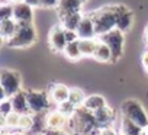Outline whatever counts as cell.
Instances as JSON below:
<instances>
[{
	"mask_svg": "<svg viewBox=\"0 0 148 135\" xmlns=\"http://www.w3.org/2000/svg\"><path fill=\"white\" fill-rule=\"evenodd\" d=\"M70 119L73 122V128L79 135H99L102 131L95 113L84 106H79Z\"/></svg>",
	"mask_w": 148,
	"mask_h": 135,
	"instance_id": "obj_1",
	"label": "cell"
},
{
	"mask_svg": "<svg viewBox=\"0 0 148 135\" xmlns=\"http://www.w3.org/2000/svg\"><path fill=\"white\" fill-rule=\"evenodd\" d=\"M90 16L93 18L97 36H100V35H103V34L116 28V9H115V6L102 8L100 10L90 13Z\"/></svg>",
	"mask_w": 148,
	"mask_h": 135,
	"instance_id": "obj_2",
	"label": "cell"
},
{
	"mask_svg": "<svg viewBox=\"0 0 148 135\" xmlns=\"http://www.w3.org/2000/svg\"><path fill=\"white\" fill-rule=\"evenodd\" d=\"M0 83H2V100L22 90V77L16 70L3 69L0 73Z\"/></svg>",
	"mask_w": 148,
	"mask_h": 135,
	"instance_id": "obj_3",
	"label": "cell"
},
{
	"mask_svg": "<svg viewBox=\"0 0 148 135\" xmlns=\"http://www.w3.org/2000/svg\"><path fill=\"white\" fill-rule=\"evenodd\" d=\"M35 41H36V32H35L34 25L18 22V29L15 35L6 42L12 48H26V47H31Z\"/></svg>",
	"mask_w": 148,
	"mask_h": 135,
	"instance_id": "obj_4",
	"label": "cell"
},
{
	"mask_svg": "<svg viewBox=\"0 0 148 135\" xmlns=\"http://www.w3.org/2000/svg\"><path fill=\"white\" fill-rule=\"evenodd\" d=\"M121 112H122V116L129 118L131 121L138 123L141 128H144V129L148 128V116H147V112L139 102H136L134 99L123 100L121 105Z\"/></svg>",
	"mask_w": 148,
	"mask_h": 135,
	"instance_id": "obj_5",
	"label": "cell"
},
{
	"mask_svg": "<svg viewBox=\"0 0 148 135\" xmlns=\"http://www.w3.org/2000/svg\"><path fill=\"white\" fill-rule=\"evenodd\" d=\"M97 38L109 45V48L112 49V62H116L123 54V41H125L123 32L121 29L115 28V29L97 36Z\"/></svg>",
	"mask_w": 148,
	"mask_h": 135,
	"instance_id": "obj_6",
	"label": "cell"
},
{
	"mask_svg": "<svg viewBox=\"0 0 148 135\" xmlns=\"http://www.w3.org/2000/svg\"><path fill=\"white\" fill-rule=\"evenodd\" d=\"M28 105L31 109V113H41L47 112L49 108V93L39 92V90H28Z\"/></svg>",
	"mask_w": 148,
	"mask_h": 135,
	"instance_id": "obj_7",
	"label": "cell"
},
{
	"mask_svg": "<svg viewBox=\"0 0 148 135\" xmlns=\"http://www.w3.org/2000/svg\"><path fill=\"white\" fill-rule=\"evenodd\" d=\"M67 38H65V28L62 25H55L49 32V45L52 51L55 52H64L67 47Z\"/></svg>",
	"mask_w": 148,
	"mask_h": 135,
	"instance_id": "obj_8",
	"label": "cell"
},
{
	"mask_svg": "<svg viewBox=\"0 0 148 135\" xmlns=\"http://www.w3.org/2000/svg\"><path fill=\"white\" fill-rule=\"evenodd\" d=\"M116 9V28L122 32H126L131 29L134 23V13L131 9H128L123 5H115Z\"/></svg>",
	"mask_w": 148,
	"mask_h": 135,
	"instance_id": "obj_9",
	"label": "cell"
},
{
	"mask_svg": "<svg viewBox=\"0 0 148 135\" xmlns=\"http://www.w3.org/2000/svg\"><path fill=\"white\" fill-rule=\"evenodd\" d=\"M13 19L19 23H32L34 19L32 6L25 2L13 5Z\"/></svg>",
	"mask_w": 148,
	"mask_h": 135,
	"instance_id": "obj_10",
	"label": "cell"
},
{
	"mask_svg": "<svg viewBox=\"0 0 148 135\" xmlns=\"http://www.w3.org/2000/svg\"><path fill=\"white\" fill-rule=\"evenodd\" d=\"M77 34L80 39H86V38H96V28H95V22L93 18L90 15L83 16L79 28H77Z\"/></svg>",
	"mask_w": 148,
	"mask_h": 135,
	"instance_id": "obj_11",
	"label": "cell"
},
{
	"mask_svg": "<svg viewBox=\"0 0 148 135\" xmlns=\"http://www.w3.org/2000/svg\"><path fill=\"white\" fill-rule=\"evenodd\" d=\"M83 6V0H60V3L57 6L58 16L62 19L64 16L74 13V12H80Z\"/></svg>",
	"mask_w": 148,
	"mask_h": 135,
	"instance_id": "obj_12",
	"label": "cell"
},
{
	"mask_svg": "<svg viewBox=\"0 0 148 135\" xmlns=\"http://www.w3.org/2000/svg\"><path fill=\"white\" fill-rule=\"evenodd\" d=\"M49 97L54 103L60 105L65 100H68V96H70V89L65 86V84H61V83H55L49 87Z\"/></svg>",
	"mask_w": 148,
	"mask_h": 135,
	"instance_id": "obj_13",
	"label": "cell"
},
{
	"mask_svg": "<svg viewBox=\"0 0 148 135\" xmlns=\"http://www.w3.org/2000/svg\"><path fill=\"white\" fill-rule=\"evenodd\" d=\"M10 100H12V105H13V110L19 112L21 115L22 113H31V109H29V105H28L26 92L21 90V92L15 93L13 96H10Z\"/></svg>",
	"mask_w": 148,
	"mask_h": 135,
	"instance_id": "obj_14",
	"label": "cell"
},
{
	"mask_svg": "<svg viewBox=\"0 0 148 135\" xmlns=\"http://www.w3.org/2000/svg\"><path fill=\"white\" fill-rule=\"evenodd\" d=\"M65 121H67V116L60 110H52V112H48V116H47V126L49 129H62L64 125H65Z\"/></svg>",
	"mask_w": 148,
	"mask_h": 135,
	"instance_id": "obj_15",
	"label": "cell"
},
{
	"mask_svg": "<svg viewBox=\"0 0 148 135\" xmlns=\"http://www.w3.org/2000/svg\"><path fill=\"white\" fill-rule=\"evenodd\" d=\"M93 58L97 60V61H100V62H112V49L109 48V45L106 42H103V41L99 39Z\"/></svg>",
	"mask_w": 148,
	"mask_h": 135,
	"instance_id": "obj_16",
	"label": "cell"
},
{
	"mask_svg": "<svg viewBox=\"0 0 148 135\" xmlns=\"http://www.w3.org/2000/svg\"><path fill=\"white\" fill-rule=\"evenodd\" d=\"M47 112H41V113H34V125L31 128V135H38V134H44L47 131Z\"/></svg>",
	"mask_w": 148,
	"mask_h": 135,
	"instance_id": "obj_17",
	"label": "cell"
},
{
	"mask_svg": "<svg viewBox=\"0 0 148 135\" xmlns=\"http://www.w3.org/2000/svg\"><path fill=\"white\" fill-rule=\"evenodd\" d=\"M121 132L125 135H142L144 128H141L138 123H135L134 121H131L126 116H122L121 121Z\"/></svg>",
	"mask_w": 148,
	"mask_h": 135,
	"instance_id": "obj_18",
	"label": "cell"
},
{
	"mask_svg": "<svg viewBox=\"0 0 148 135\" xmlns=\"http://www.w3.org/2000/svg\"><path fill=\"white\" fill-rule=\"evenodd\" d=\"M18 29V22L12 18V19H5V21H0V34H2V38L5 41H9L15 32Z\"/></svg>",
	"mask_w": 148,
	"mask_h": 135,
	"instance_id": "obj_19",
	"label": "cell"
},
{
	"mask_svg": "<svg viewBox=\"0 0 148 135\" xmlns=\"http://www.w3.org/2000/svg\"><path fill=\"white\" fill-rule=\"evenodd\" d=\"M99 38H86V39H79L80 44V51L83 57H93L96 47H97Z\"/></svg>",
	"mask_w": 148,
	"mask_h": 135,
	"instance_id": "obj_20",
	"label": "cell"
},
{
	"mask_svg": "<svg viewBox=\"0 0 148 135\" xmlns=\"http://www.w3.org/2000/svg\"><path fill=\"white\" fill-rule=\"evenodd\" d=\"M83 19V15L80 12H74V13H70L67 16H64L61 19V25L65 28V29H71V31H77L80 22Z\"/></svg>",
	"mask_w": 148,
	"mask_h": 135,
	"instance_id": "obj_21",
	"label": "cell"
},
{
	"mask_svg": "<svg viewBox=\"0 0 148 135\" xmlns=\"http://www.w3.org/2000/svg\"><path fill=\"white\" fill-rule=\"evenodd\" d=\"M93 113H95V116H96V119H97V122L100 123L102 128L108 126V123H110L112 119H113V110L108 105L100 108V109H97V110H95Z\"/></svg>",
	"mask_w": 148,
	"mask_h": 135,
	"instance_id": "obj_22",
	"label": "cell"
},
{
	"mask_svg": "<svg viewBox=\"0 0 148 135\" xmlns=\"http://www.w3.org/2000/svg\"><path fill=\"white\" fill-rule=\"evenodd\" d=\"M83 106H84L86 109L95 112V110H97V109L106 106V100H105V97L100 96V95H92V96H87V97H86Z\"/></svg>",
	"mask_w": 148,
	"mask_h": 135,
	"instance_id": "obj_23",
	"label": "cell"
},
{
	"mask_svg": "<svg viewBox=\"0 0 148 135\" xmlns=\"http://www.w3.org/2000/svg\"><path fill=\"white\" fill-rule=\"evenodd\" d=\"M64 55H65L68 60H73V61H77L80 57H83V55H82V51H80L79 39L67 44V47H65V49H64Z\"/></svg>",
	"mask_w": 148,
	"mask_h": 135,
	"instance_id": "obj_24",
	"label": "cell"
},
{
	"mask_svg": "<svg viewBox=\"0 0 148 135\" xmlns=\"http://www.w3.org/2000/svg\"><path fill=\"white\" fill-rule=\"evenodd\" d=\"M68 100L76 105L77 108L79 106H83L84 100H86V96H84V92L82 89H71L70 90V96H68Z\"/></svg>",
	"mask_w": 148,
	"mask_h": 135,
	"instance_id": "obj_25",
	"label": "cell"
},
{
	"mask_svg": "<svg viewBox=\"0 0 148 135\" xmlns=\"http://www.w3.org/2000/svg\"><path fill=\"white\" fill-rule=\"evenodd\" d=\"M32 125H34V113H22L18 129H21L23 132L25 131H31Z\"/></svg>",
	"mask_w": 148,
	"mask_h": 135,
	"instance_id": "obj_26",
	"label": "cell"
},
{
	"mask_svg": "<svg viewBox=\"0 0 148 135\" xmlns=\"http://www.w3.org/2000/svg\"><path fill=\"white\" fill-rule=\"evenodd\" d=\"M19 121H21V113L16 112V110L10 112L6 118H3V123H5L8 128H10V129L18 128V126H19Z\"/></svg>",
	"mask_w": 148,
	"mask_h": 135,
	"instance_id": "obj_27",
	"label": "cell"
},
{
	"mask_svg": "<svg viewBox=\"0 0 148 135\" xmlns=\"http://www.w3.org/2000/svg\"><path fill=\"white\" fill-rule=\"evenodd\" d=\"M58 109H60L67 118H71V116L74 115V112H76L77 106H76V105H73L70 100H65V102H62V103L58 105Z\"/></svg>",
	"mask_w": 148,
	"mask_h": 135,
	"instance_id": "obj_28",
	"label": "cell"
},
{
	"mask_svg": "<svg viewBox=\"0 0 148 135\" xmlns=\"http://www.w3.org/2000/svg\"><path fill=\"white\" fill-rule=\"evenodd\" d=\"M12 18H13V5L3 3L2 8H0V21L12 19Z\"/></svg>",
	"mask_w": 148,
	"mask_h": 135,
	"instance_id": "obj_29",
	"label": "cell"
},
{
	"mask_svg": "<svg viewBox=\"0 0 148 135\" xmlns=\"http://www.w3.org/2000/svg\"><path fill=\"white\" fill-rule=\"evenodd\" d=\"M10 112H13V105H12L10 97L3 99L2 103H0V113H2V118H6Z\"/></svg>",
	"mask_w": 148,
	"mask_h": 135,
	"instance_id": "obj_30",
	"label": "cell"
},
{
	"mask_svg": "<svg viewBox=\"0 0 148 135\" xmlns=\"http://www.w3.org/2000/svg\"><path fill=\"white\" fill-rule=\"evenodd\" d=\"M65 38H67V42H73V41L80 39L77 31H71V29H65Z\"/></svg>",
	"mask_w": 148,
	"mask_h": 135,
	"instance_id": "obj_31",
	"label": "cell"
},
{
	"mask_svg": "<svg viewBox=\"0 0 148 135\" xmlns=\"http://www.w3.org/2000/svg\"><path fill=\"white\" fill-rule=\"evenodd\" d=\"M60 3V0H39L41 8H57Z\"/></svg>",
	"mask_w": 148,
	"mask_h": 135,
	"instance_id": "obj_32",
	"label": "cell"
},
{
	"mask_svg": "<svg viewBox=\"0 0 148 135\" xmlns=\"http://www.w3.org/2000/svg\"><path fill=\"white\" fill-rule=\"evenodd\" d=\"M44 135H68V134L62 132L61 129H49V128H47V131L44 132Z\"/></svg>",
	"mask_w": 148,
	"mask_h": 135,
	"instance_id": "obj_33",
	"label": "cell"
},
{
	"mask_svg": "<svg viewBox=\"0 0 148 135\" xmlns=\"http://www.w3.org/2000/svg\"><path fill=\"white\" fill-rule=\"evenodd\" d=\"M142 65H144V70L148 73V49L142 54Z\"/></svg>",
	"mask_w": 148,
	"mask_h": 135,
	"instance_id": "obj_34",
	"label": "cell"
},
{
	"mask_svg": "<svg viewBox=\"0 0 148 135\" xmlns=\"http://www.w3.org/2000/svg\"><path fill=\"white\" fill-rule=\"evenodd\" d=\"M99 135H116V132H115L112 128L105 126V128H102V131H100V134H99Z\"/></svg>",
	"mask_w": 148,
	"mask_h": 135,
	"instance_id": "obj_35",
	"label": "cell"
},
{
	"mask_svg": "<svg viewBox=\"0 0 148 135\" xmlns=\"http://www.w3.org/2000/svg\"><path fill=\"white\" fill-rule=\"evenodd\" d=\"M25 3H28L32 8H35V6H39V0H25Z\"/></svg>",
	"mask_w": 148,
	"mask_h": 135,
	"instance_id": "obj_36",
	"label": "cell"
},
{
	"mask_svg": "<svg viewBox=\"0 0 148 135\" xmlns=\"http://www.w3.org/2000/svg\"><path fill=\"white\" fill-rule=\"evenodd\" d=\"M10 3H13V5H16V3H22V2H25V0H9Z\"/></svg>",
	"mask_w": 148,
	"mask_h": 135,
	"instance_id": "obj_37",
	"label": "cell"
},
{
	"mask_svg": "<svg viewBox=\"0 0 148 135\" xmlns=\"http://www.w3.org/2000/svg\"><path fill=\"white\" fill-rule=\"evenodd\" d=\"M145 38L148 39V25H147V28H145Z\"/></svg>",
	"mask_w": 148,
	"mask_h": 135,
	"instance_id": "obj_38",
	"label": "cell"
},
{
	"mask_svg": "<svg viewBox=\"0 0 148 135\" xmlns=\"http://www.w3.org/2000/svg\"><path fill=\"white\" fill-rule=\"evenodd\" d=\"M10 135H25V134H22V132H13V134H10Z\"/></svg>",
	"mask_w": 148,
	"mask_h": 135,
	"instance_id": "obj_39",
	"label": "cell"
},
{
	"mask_svg": "<svg viewBox=\"0 0 148 135\" xmlns=\"http://www.w3.org/2000/svg\"><path fill=\"white\" fill-rule=\"evenodd\" d=\"M2 135H9V134H6V132H3V134H2Z\"/></svg>",
	"mask_w": 148,
	"mask_h": 135,
	"instance_id": "obj_40",
	"label": "cell"
},
{
	"mask_svg": "<svg viewBox=\"0 0 148 135\" xmlns=\"http://www.w3.org/2000/svg\"><path fill=\"white\" fill-rule=\"evenodd\" d=\"M118 135H125V134H122V132H121V134H118Z\"/></svg>",
	"mask_w": 148,
	"mask_h": 135,
	"instance_id": "obj_41",
	"label": "cell"
},
{
	"mask_svg": "<svg viewBox=\"0 0 148 135\" xmlns=\"http://www.w3.org/2000/svg\"><path fill=\"white\" fill-rule=\"evenodd\" d=\"M84 2H87V0H83V3H84Z\"/></svg>",
	"mask_w": 148,
	"mask_h": 135,
	"instance_id": "obj_42",
	"label": "cell"
},
{
	"mask_svg": "<svg viewBox=\"0 0 148 135\" xmlns=\"http://www.w3.org/2000/svg\"><path fill=\"white\" fill-rule=\"evenodd\" d=\"M38 135H41V134H38Z\"/></svg>",
	"mask_w": 148,
	"mask_h": 135,
	"instance_id": "obj_43",
	"label": "cell"
}]
</instances>
